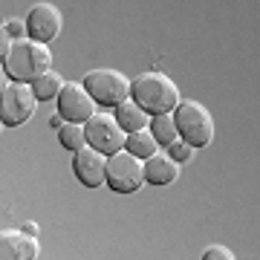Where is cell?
I'll list each match as a JSON object with an SVG mask.
<instances>
[{"label":"cell","mask_w":260,"mask_h":260,"mask_svg":"<svg viewBox=\"0 0 260 260\" xmlns=\"http://www.w3.org/2000/svg\"><path fill=\"white\" fill-rule=\"evenodd\" d=\"M52 67V55L49 47L32 38H15L9 47V55L3 61V73L9 75L12 81H26L32 84L41 73H47Z\"/></svg>","instance_id":"6da1fadb"},{"label":"cell","mask_w":260,"mask_h":260,"mask_svg":"<svg viewBox=\"0 0 260 260\" xmlns=\"http://www.w3.org/2000/svg\"><path fill=\"white\" fill-rule=\"evenodd\" d=\"M130 99L148 116H159L179 104V90L165 73H142L130 81Z\"/></svg>","instance_id":"7a4b0ae2"},{"label":"cell","mask_w":260,"mask_h":260,"mask_svg":"<svg viewBox=\"0 0 260 260\" xmlns=\"http://www.w3.org/2000/svg\"><path fill=\"white\" fill-rule=\"evenodd\" d=\"M174 124H177V136L182 142H188L191 148H205V145H211L214 139V119L208 107L200 102H179L174 110Z\"/></svg>","instance_id":"3957f363"},{"label":"cell","mask_w":260,"mask_h":260,"mask_svg":"<svg viewBox=\"0 0 260 260\" xmlns=\"http://www.w3.org/2000/svg\"><path fill=\"white\" fill-rule=\"evenodd\" d=\"M84 90L90 93L95 104L102 107H116L119 102L130 99V81L119 70H110V67H99V70H90L84 75Z\"/></svg>","instance_id":"277c9868"},{"label":"cell","mask_w":260,"mask_h":260,"mask_svg":"<svg viewBox=\"0 0 260 260\" xmlns=\"http://www.w3.org/2000/svg\"><path fill=\"white\" fill-rule=\"evenodd\" d=\"M145 182V171H142V159L133 156L130 150H116L107 156L104 165V185H110L116 194H133L139 191Z\"/></svg>","instance_id":"5b68a950"},{"label":"cell","mask_w":260,"mask_h":260,"mask_svg":"<svg viewBox=\"0 0 260 260\" xmlns=\"http://www.w3.org/2000/svg\"><path fill=\"white\" fill-rule=\"evenodd\" d=\"M35 93L26 81H9L0 93V121L3 127H18L35 113Z\"/></svg>","instance_id":"8992f818"},{"label":"cell","mask_w":260,"mask_h":260,"mask_svg":"<svg viewBox=\"0 0 260 260\" xmlns=\"http://www.w3.org/2000/svg\"><path fill=\"white\" fill-rule=\"evenodd\" d=\"M124 130L119 127V121L113 119V113H93L84 121V139L95 150H102L104 156H110L116 150L124 148Z\"/></svg>","instance_id":"52a82bcc"},{"label":"cell","mask_w":260,"mask_h":260,"mask_svg":"<svg viewBox=\"0 0 260 260\" xmlns=\"http://www.w3.org/2000/svg\"><path fill=\"white\" fill-rule=\"evenodd\" d=\"M61 23H64V18L52 3H38L26 15V38L49 44V41H55L61 35Z\"/></svg>","instance_id":"ba28073f"},{"label":"cell","mask_w":260,"mask_h":260,"mask_svg":"<svg viewBox=\"0 0 260 260\" xmlns=\"http://www.w3.org/2000/svg\"><path fill=\"white\" fill-rule=\"evenodd\" d=\"M58 99V113L64 116V121H87L90 116H93V99H90V93L84 90V84H75V81H70V84H64L61 87V93L55 95Z\"/></svg>","instance_id":"9c48e42d"},{"label":"cell","mask_w":260,"mask_h":260,"mask_svg":"<svg viewBox=\"0 0 260 260\" xmlns=\"http://www.w3.org/2000/svg\"><path fill=\"white\" fill-rule=\"evenodd\" d=\"M104 165H107V156H104L102 150L90 148V145H84V148L75 150V159H73V171L78 182L87 188H99L104 185Z\"/></svg>","instance_id":"30bf717a"},{"label":"cell","mask_w":260,"mask_h":260,"mask_svg":"<svg viewBox=\"0 0 260 260\" xmlns=\"http://www.w3.org/2000/svg\"><path fill=\"white\" fill-rule=\"evenodd\" d=\"M38 257V243L35 237L20 232H0V260H35Z\"/></svg>","instance_id":"8fae6325"},{"label":"cell","mask_w":260,"mask_h":260,"mask_svg":"<svg viewBox=\"0 0 260 260\" xmlns=\"http://www.w3.org/2000/svg\"><path fill=\"white\" fill-rule=\"evenodd\" d=\"M142 171H145V182H150V185H171L179 177V162L156 150L148 159H142Z\"/></svg>","instance_id":"7c38bea8"},{"label":"cell","mask_w":260,"mask_h":260,"mask_svg":"<svg viewBox=\"0 0 260 260\" xmlns=\"http://www.w3.org/2000/svg\"><path fill=\"white\" fill-rule=\"evenodd\" d=\"M113 119L119 121V127L124 130V133H133V130L148 127L150 116H148L145 110H142L139 104L133 102V99H124V102L116 104V113H113Z\"/></svg>","instance_id":"4fadbf2b"},{"label":"cell","mask_w":260,"mask_h":260,"mask_svg":"<svg viewBox=\"0 0 260 260\" xmlns=\"http://www.w3.org/2000/svg\"><path fill=\"white\" fill-rule=\"evenodd\" d=\"M156 139H153V133H150L148 127H142V130H133V133H127L124 136V150H130L133 156H139V159H148L150 153H156Z\"/></svg>","instance_id":"5bb4252c"},{"label":"cell","mask_w":260,"mask_h":260,"mask_svg":"<svg viewBox=\"0 0 260 260\" xmlns=\"http://www.w3.org/2000/svg\"><path fill=\"white\" fill-rule=\"evenodd\" d=\"M32 87V93H35L38 102H49V99H55L61 93V87H64V78L55 73V70H47V73H41L35 81L29 84Z\"/></svg>","instance_id":"9a60e30c"},{"label":"cell","mask_w":260,"mask_h":260,"mask_svg":"<svg viewBox=\"0 0 260 260\" xmlns=\"http://www.w3.org/2000/svg\"><path fill=\"white\" fill-rule=\"evenodd\" d=\"M148 130L153 133V139L156 145H171V142L177 139V124H174V116L171 113H159V116H150L148 121Z\"/></svg>","instance_id":"2e32d148"},{"label":"cell","mask_w":260,"mask_h":260,"mask_svg":"<svg viewBox=\"0 0 260 260\" xmlns=\"http://www.w3.org/2000/svg\"><path fill=\"white\" fill-rule=\"evenodd\" d=\"M58 142H61V148L67 150H78L87 145V139H84V124L81 121H64L61 127H58Z\"/></svg>","instance_id":"e0dca14e"},{"label":"cell","mask_w":260,"mask_h":260,"mask_svg":"<svg viewBox=\"0 0 260 260\" xmlns=\"http://www.w3.org/2000/svg\"><path fill=\"white\" fill-rule=\"evenodd\" d=\"M165 153L174 159V162H191V156H194V148L177 136V139L171 142V145H165Z\"/></svg>","instance_id":"ac0fdd59"},{"label":"cell","mask_w":260,"mask_h":260,"mask_svg":"<svg viewBox=\"0 0 260 260\" xmlns=\"http://www.w3.org/2000/svg\"><path fill=\"white\" fill-rule=\"evenodd\" d=\"M232 249H225V246H208L203 251V260H232Z\"/></svg>","instance_id":"d6986e66"},{"label":"cell","mask_w":260,"mask_h":260,"mask_svg":"<svg viewBox=\"0 0 260 260\" xmlns=\"http://www.w3.org/2000/svg\"><path fill=\"white\" fill-rule=\"evenodd\" d=\"M9 47H12V35L6 32V26H0V67H3L6 55H9Z\"/></svg>","instance_id":"ffe728a7"},{"label":"cell","mask_w":260,"mask_h":260,"mask_svg":"<svg viewBox=\"0 0 260 260\" xmlns=\"http://www.w3.org/2000/svg\"><path fill=\"white\" fill-rule=\"evenodd\" d=\"M6 32L12 35V41H15V38H23L26 23H23V20H18V18H12V20H6Z\"/></svg>","instance_id":"44dd1931"},{"label":"cell","mask_w":260,"mask_h":260,"mask_svg":"<svg viewBox=\"0 0 260 260\" xmlns=\"http://www.w3.org/2000/svg\"><path fill=\"white\" fill-rule=\"evenodd\" d=\"M49 124H52V127H61V124H64V116H61V113H55V116H52V119H49Z\"/></svg>","instance_id":"7402d4cb"},{"label":"cell","mask_w":260,"mask_h":260,"mask_svg":"<svg viewBox=\"0 0 260 260\" xmlns=\"http://www.w3.org/2000/svg\"><path fill=\"white\" fill-rule=\"evenodd\" d=\"M35 232H38L35 223H26V225H23V234H29V237H35Z\"/></svg>","instance_id":"603a6c76"},{"label":"cell","mask_w":260,"mask_h":260,"mask_svg":"<svg viewBox=\"0 0 260 260\" xmlns=\"http://www.w3.org/2000/svg\"><path fill=\"white\" fill-rule=\"evenodd\" d=\"M6 78H9V75H6V73H3V70H0V93H3V87L9 84V81H6Z\"/></svg>","instance_id":"cb8c5ba5"},{"label":"cell","mask_w":260,"mask_h":260,"mask_svg":"<svg viewBox=\"0 0 260 260\" xmlns=\"http://www.w3.org/2000/svg\"><path fill=\"white\" fill-rule=\"evenodd\" d=\"M0 127H3V121H0Z\"/></svg>","instance_id":"d4e9b609"}]
</instances>
